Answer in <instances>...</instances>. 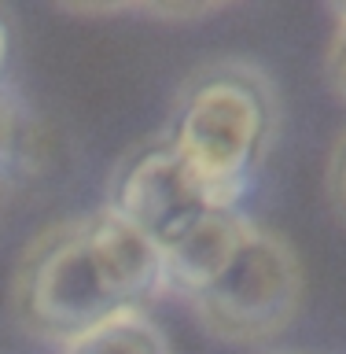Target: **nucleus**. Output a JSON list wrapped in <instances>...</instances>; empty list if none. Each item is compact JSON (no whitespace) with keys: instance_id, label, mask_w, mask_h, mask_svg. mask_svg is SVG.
<instances>
[{"instance_id":"obj_1","label":"nucleus","mask_w":346,"mask_h":354,"mask_svg":"<svg viewBox=\"0 0 346 354\" xmlns=\"http://www.w3.org/2000/svg\"><path fill=\"white\" fill-rule=\"evenodd\" d=\"M280 137V93L251 59H214L177 88L166 140L210 203L240 210Z\"/></svg>"},{"instance_id":"obj_2","label":"nucleus","mask_w":346,"mask_h":354,"mask_svg":"<svg viewBox=\"0 0 346 354\" xmlns=\"http://www.w3.org/2000/svg\"><path fill=\"white\" fill-rule=\"evenodd\" d=\"M11 306L26 332L63 347L122 314L88 251L81 218L48 225L33 236L11 281Z\"/></svg>"},{"instance_id":"obj_3","label":"nucleus","mask_w":346,"mask_h":354,"mask_svg":"<svg viewBox=\"0 0 346 354\" xmlns=\"http://www.w3.org/2000/svg\"><path fill=\"white\" fill-rule=\"evenodd\" d=\"M306 295L298 251L280 232L254 225L229 270L195 299L199 321L229 343H265L295 325Z\"/></svg>"},{"instance_id":"obj_4","label":"nucleus","mask_w":346,"mask_h":354,"mask_svg":"<svg viewBox=\"0 0 346 354\" xmlns=\"http://www.w3.org/2000/svg\"><path fill=\"white\" fill-rule=\"evenodd\" d=\"M107 207L137 225L155 248H166L188 225H195L206 210H221L210 203L203 185L181 162L173 144L159 137L133 148L110 174Z\"/></svg>"},{"instance_id":"obj_5","label":"nucleus","mask_w":346,"mask_h":354,"mask_svg":"<svg viewBox=\"0 0 346 354\" xmlns=\"http://www.w3.org/2000/svg\"><path fill=\"white\" fill-rule=\"evenodd\" d=\"M88 251L104 273L110 295L122 310H144L155 295L166 292L162 284V251L144 236L137 225H129L110 207H99L81 218Z\"/></svg>"},{"instance_id":"obj_6","label":"nucleus","mask_w":346,"mask_h":354,"mask_svg":"<svg viewBox=\"0 0 346 354\" xmlns=\"http://www.w3.org/2000/svg\"><path fill=\"white\" fill-rule=\"evenodd\" d=\"M251 229L254 221L243 210H206L195 225H188L177 240L159 248L166 292L195 303L229 270V262L240 254Z\"/></svg>"},{"instance_id":"obj_7","label":"nucleus","mask_w":346,"mask_h":354,"mask_svg":"<svg viewBox=\"0 0 346 354\" xmlns=\"http://www.w3.org/2000/svg\"><path fill=\"white\" fill-rule=\"evenodd\" d=\"M63 354H173L166 332L144 310H122L104 325L66 343Z\"/></svg>"},{"instance_id":"obj_8","label":"nucleus","mask_w":346,"mask_h":354,"mask_svg":"<svg viewBox=\"0 0 346 354\" xmlns=\"http://www.w3.org/2000/svg\"><path fill=\"white\" fill-rule=\"evenodd\" d=\"M30 140V118L22 100L15 96V88L0 82V177L22 159Z\"/></svg>"},{"instance_id":"obj_9","label":"nucleus","mask_w":346,"mask_h":354,"mask_svg":"<svg viewBox=\"0 0 346 354\" xmlns=\"http://www.w3.org/2000/svg\"><path fill=\"white\" fill-rule=\"evenodd\" d=\"M336 33H331V44H328V59H325V71H328V82L331 88L346 100V4L336 8Z\"/></svg>"},{"instance_id":"obj_10","label":"nucleus","mask_w":346,"mask_h":354,"mask_svg":"<svg viewBox=\"0 0 346 354\" xmlns=\"http://www.w3.org/2000/svg\"><path fill=\"white\" fill-rule=\"evenodd\" d=\"M328 196L336 203V210L346 218V133L336 140L331 159H328Z\"/></svg>"},{"instance_id":"obj_11","label":"nucleus","mask_w":346,"mask_h":354,"mask_svg":"<svg viewBox=\"0 0 346 354\" xmlns=\"http://www.w3.org/2000/svg\"><path fill=\"white\" fill-rule=\"evenodd\" d=\"M8 48H11V30H8V22H4V15H0V71H4Z\"/></svg>"}]
</instances>
